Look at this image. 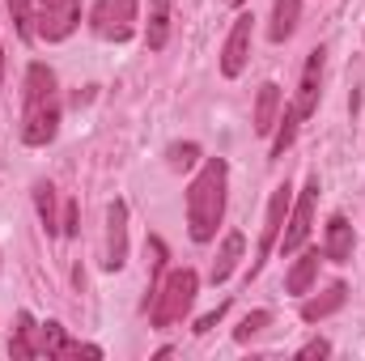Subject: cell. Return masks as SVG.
I'll list each match as a JSON object with an SVG mask.
<instances>
[{
	"mask_svg": "<svg viewBox=\"0 0 365 361\" xmlns=\"http://www.w3.org/2000/svg\"><path fill=\"white\" fill-rule=\"evenodd\" d=\"M225 187H230L225 158H204L200 175L187 187V234H191V243L217 238V225L225 217Z\"/></svg>",
	"mask_w": 365,
	"mask_h": 361,
	"instance_id": "1",
	"label": "cell"
},
{
	"mask_svg": "<svg viewBox=\"0 0 365 361\" xmlns=\"http://www.w3.org/2000/svg\"><path fill=\"white\" fill-rule=\"evenodd\" d=\"M60 132V90L56 73L34 60L21 81V145H47Z\"/></svg>",
	"mask_w": 365,
	"mask_h": 361,
	"instance_id": "2",
	"label": "cell"
},
{
	"mask_svg": "<svg viewBox=\"0 0 365 361\" xmlns=\"http://www.w3.org/2000/svg\"><path fill=\"white\" fill-rule=\"evenodd\" d=\"M195 293H200V276L191 268H175L166 272L158 285H153V293H149V319H153V327H175L187 319V310L195 306Z\"/></svg>",
	"mask_w": 365,
	"mask_h": 361,
	"instance_id": "3",
	"label": "cell"
},
{
	"mask_svg": "<svg viewBox=\"0 0 365 361\" xmlns=\"http://www.w3.org/2000/svg\"><path fill=\"white\" fill-rule=\"evenodd\" d=\"M136 21H140V4L136 0H98L90 9L93 34L106 39V43H128L136 34Z\"/></svg>",
	"mask_w": 365,
	"mask_h": 361,
	"instance_id": "4",
	"label": "cell"
},
{
	"mask_svg": "<svg viewBox=\"0 0 365 361\" xmlns=\"http://www.w3.org/2000/svg\"><path fill=\"white\" fill-rule=\"evenodd\" d=\"M314 200H319V175H310L306 187H302V195L289 204V217H284V230H280V243H276L284 255H297L306 247L310 221H314Z\"/></svg>",
	"mask_w": 365,
	"mask_h": 361,
	"instance_id": "5",
	"label": "cell"
},
{
	"mask_svg": "<svg viewBox=\"0 0 365 361\" xmlns=\"http://www.w3.org/2000/svg\"><path fill=\"white\" fill-rule=\"evenodd\" d=\"M81 26V0H34V34L47 43H64Z\"/></svg>",
	"mask_w": 365,
	"mask_h": 361,
	"instance_id": "6",
	"label": "cell"
},
{
	"mask_svg": "<svg viewBox=\"0 0 365 361\" xmlns=\"http://www.w3.org/2000/svg\"><path fill=\"white\" fill-rule=\"evenodd\" d=\"M289 204H293V187L289 183H280L272 191V200H268V213H264V230H259V251H255V260H251V276L268 264V255L276 251V243H280V230H284V217H289Z\"/></svg>",
	"mask_w": 365,
	"mask_h": 361,
	"instance_id": "7",
	"label": "cell"
},
{
	"mask_svg": "<svg viewBox=\"0 0 365 361\" xmlns=\"http://www.w3.org/2000/svg\"><path fill=\"white\" fill-rule=\"evenodd\" d=\"M323 68H327V47H310L306 51V64H302V81H297V93H293V111L297 119L314 115L319 111V93H323Z\"/></svg>",
	"mask_w": 365,
	"mask_h": 361,
	"instance_id": "8",
	"label": "cell"
},
{
	"mask_svg": "<svg viewBox=\"0 0 365 361\" xmlns=\"http://www.w3.org/2000/svg\"><path fill=\"white\" fill-rule=\"evenodd\" d=\"M251 34H255V17L251 13H238L234 26H230V39L221 47V77L234 81L247 68V60H251Z\"/></svg>",
	"mask_w": 365,
	"mask_h": 361,
	"instance_id": "9",
	"label": "cell"
},
{
	"mask_svg": "<svg viewBox=\"0 0 365 361\" xmlns=\"http://www.w3.org/2000/svg\"><path fill=\"white\" fill-rule=\"evenodd\" d=\"M128 264V204L110 200L106 208V251H102V268L119 272Z\"/></svg>",
	"mask_w": 365,
	"mask_h": 361,
	"instance_id": "10",
	"label": "cell"
},
{
	"mask_svg": "<svg viewBox=\"0 0 365 361\" xmlns=\"http://www.w3.org/2000/svg\"><path fill=\"white\" fill-rule=\"evenodd\" d=\"M353 247H357V234H353L349 217L336 213V217L327 221V230H323V260H331V264H349V260H353Z\"/></svg>",
	"mask_w": 365,
	"mask_h": 361,
	"instance_id": "11",
	"label": "cell"
},
{
	"mask_svg": "<svg viewBox=\"0 0 365 361\" xmlns=\"http://www.w3.org/2000/svg\"><path fill=\"white\" fill-rule=\"evenodd\" d=\"M255 123V136H272L276 132V119H280V86L276 81H264L259 93H255V115H251Z\"/></svg>",
	"mask_w": 365,
	"mask_h": 361,
	"instance_id": "12",
	"label": "cell"
},
{
	"mask_svg": "<svg viewBox=\"0 0 365 361\" xmlns=\"http://www.w3.org/2000/svg\"><path fill=\"white\" fill-rule=\"evenodd\" d=\"M242 251H247V238H242L238 230H230V234L221 238V251H217V260H212V272H208V280H212V285H225V280L234 276V268H238Z\"/></svg>",
	"mask_w": 365,
	"mask_h": 361,
	"instance_id": "13",
	"label": "cell"
},
{
	"mask_svg": "<svg viewBox=\"0 0 365 361\" xmlns=\"http://www.w3.org/2000/svg\"><path fill=\"white\" fill-rule=\"evenodd\" d=\"M9 357H43V323H34L26 310L17 315V336L9 340Z\"/></svg>",
	"mask_w": 365,
	"mask_h": 361,
	"instance_id": "14",
	"label": "cell"
},
{
	"mask_svg": "<svg viewBox=\"0 0 365 361\" xmlns=\"http://www.w3.org/2000/svg\"><path fill=\"white\" fill-rule=\"evenodd\" d=\"M344 302H349V285H340V280H336V285H327L319 298H306V302H302V319H306V323H319V319L336 315Z\"/></svg>",
	"mask_w": 365,
	"mask_h": 361,
	"instance_id": "15",
	"label": "cell"
},
{
	"mask_svg": "<svg viewBox=\"0 0 365 361\" xmlns=\"http://www.w3.org/2000/svg\"><path fill=\"white\" fill-rule=\"evenodd\" d=\"M166 39H170V0H149V21H145L149 51H162Z\"/></svg>",
	"mask_w": 365,
	"mask_h": 361,
	"instance_id": "16",
	"label": "cell"
},
{
	"mask_svg": "<svg viewBox=\"0 0 365 361\" xmlns=\"http://www.w3.org/2000/svg\"><path fill=\"white\" fill-rule=\"evenodd\" d=\"M314 276H319V251H302L297 264H293L289 276H284V289H289L293 298H306L310 285H314Z\"/></svg>",
	"mask_w": 365,
	"mask_h": 361,
	"instance_id": "17",
	"label": "cell"
},
{
	"mask_svg": "<svg viewBox=\"0 0 365 361\" xmlns=\"http://www.w3.org/2000/svg\"><path fill=\"white\" fill-rule=\"evenodd\" d=\"M297 17H302V0H276L272 4V26H268V39L284 43L293 30H297Z\"/></svg>",
	"mask_w": 365,
	"mask_h": 361,
	"instance_id": "18",
	"label": "cell"
},
{
	"mask_svg": "<svg viewBox=\"0 0 365 361\" xmlns=\"http://www.w3.org/2000/svg\"><path fill=\"white\" fill-rule=\"evenodd\" d=\"M34 208H38V221L47 234H60V217H56V187L47 179L34 183Z\"/></svg>",
	"mask_w": 365,
	"mask_h": 361,
	"instance_id": "19",
	"label": "cell"
},
{
	"mask_svg": "<svg viewBox=\"0 0 365 361\" xmlns=\"http://www.w3.org/2000/svg\"><path fill=\"white\" fill-rule=\"evenodd\" d=\"M297 123H302V119H297V111H293V106H284V115L276 119V136H272V162H276V158H284V149L293 145V136H297Z\"/></svg>",
	"mask_w": 365,
	"mask_h": 361,
	"instance_id": "20",
	"label": "cell"
},
{
	"mask_svg": "<svg viewBox=\"0 0 365 361\" xmlns=\"http://www.w3.org/2000/svg\"><path fill=\"white\" fill-rule=\"evenodd\" d=\"M268 323H272V310H251V315L234 327V340H238V345H247V340H255Z\"/></svg>",
	"mask_w": 365,
	"mask_h": 361,
	"instance_id": "21",
	"label": "cell"
},
{
	"mask_svg": "<svg viewBox=\"0 0 365 361\" xmlns=\"http://www.w3.org/2000/svg\"><path fill=\"white\" fill-rule=\"evenodd\" d=\"M166 158H170V171H195V166H200V145H191V141L170 145Z\"/></svg>",
	"mask_w": 365,
	"mask_h": 361,
	"instance_id": "22",
	"label": "cell"
},
{
	"mask_svg": "<svg viewBox=\"0 0 365 361\" xmlns=\"http://www.w3.org/2000/svg\"><path fill=\"white\" fill-rule=\"evenodd\" d=\"M9 9H13L17 34H21V39H30V34H34V0H9Z\"/></svg>",
	"mask_w": 365,
	"mask_h": 361,
	"instance_id": "23",
	"label": "cell"
},
{
	"mask_svg": "<svg viewBox=\"0 0 365 361\" xmlns=\"http://www.w3.org/2000/svg\"><path fill=\"white\" fill-rule=\"evenodd\" d=\"M60 234H68V238L77 234V200H68V204H64V221H60Z\"/></svg>",
	"mask_w": 365,
	"mask_h": 361,
	"instance_id": "24",
	"label": "cell"
},
{
	"mask_svg": "<svg viewBox=\"0 0 365 361\" xmlns=\"http://www.w3.org/2000/svg\"><path fill=\"white\" fill-rule=\"evenodd\" d=\"M221 315H225V306H217V310H212V315H204V319H200V323H195V327H191V332H195V336H204V332H212V327H217V323H221Z\"/></svg>",
	"mask_w": 365,
	"mask_h": 361,
	"instance_id": "25",
	"label": "cell"
},
{
	"mask_svg": "<svg viewBox=\"0 0 365 361\" xmlns=\"http://www.w3.org/2000/svg\"><path fill=\"white\" fill-rule=\"evenodd\" d=\"M331 353V345L327 340H310V345H302V353L297 357H327Z\"/></svg>",
	"mask_w": 365,
	"mask_h": 361,
	"instance_id": "26",
	"label": "cell"
},
{
	"mask_svg": "<svg viewBox=\"0 0 365 361\" xmlns=\"http://www.w3.org/2000/svg\"><path fill=\"white\" fill-rule=\"evenodd\" d=\"M0 81H4V47H0Z\"/></svg>",
	"mask_w": 365,
	"mask_h": 361,
	"instance_id": "27",
	"label": "cell"
},
{
	"mask_svg": "<svg viewBox=\"0 0 365 361\" xmlns=\"http://www.w3.org/2000/svg\"><path fill=\"white\" fill-rule=\"evenodd\" d=\"M234 4H247V0H234Z\"/></svg>",
	"mask_w": 365,
	"mask_h": 361,
	"instance_id": "28",
	"label": "cell"
}]
</instances>
